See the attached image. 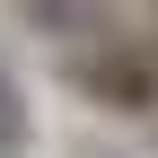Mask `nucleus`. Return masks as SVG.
Returning <instances> with one entry per match:
<instances>
[{
	"instance_id": "1",
	"label": "nucleus",
	"mask_w": 158,
	"mask_h": 158,
	"mask_svg": "<svg viewBox=\"0 0 158 158\" xmlns=\"http://www.w3.org/2000/svg\"><path fill=\"white\" fill-rule=\"evenodd\" d=\"M70 88L97 97L106 114H149L158 106V62H149L141 44H88L70 62Z\"/></svg>"
},
{
	"instance_id": "2",
	"label": "nucleus",
	"mask_w": 158,
	"mask_h": 158,
	"mask_svg": "<svg viewBox=\"0 0 158 158\" xmlns=\"http://www.w3.org/2000/svg\"><path fill=\"white\" fill-rule=\"evenodd\" d=\"M35 149V123H27V97H18V79L0 70V158H27Z\"/></svg>"
}]
</instances>
